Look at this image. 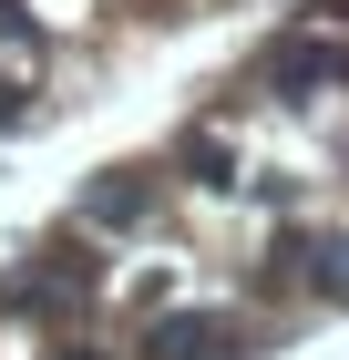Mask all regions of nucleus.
<instances>
[{
	"instance_id": "20e7f679",
	"label": "nucleus",
	"mask_w": 349,
	"mask_h": 360,
	"mask_svg": "<svg viewBox=\"0 0 349 360\" xmlns=\"http://www.w3.org/2000/svg\"><path fill=\"white\" fill-rule=\"evenodd\" d=\"M288 93H308V83H339V52H319V41H277V62H268Z\"/></svg>"
},
{
	"instance_id": "f03ea898",
	"label": "nucleus",
	"mask_w": 349,
	"mask_h": 360,
	"mask_svg": "<svg viewBox=\"0 0 349 360\" xmlns=\"http://www.w3.org/2000/svg\"><path fill=\"white\" fill-rule=\"evenodd\" d=\"M82 288H93V257H82V248H41V268L11 278L21 309H62V299H82Z\"/></svg>"
},
{
	"instance_id": "423d86ee",
	"label": "nucleus",
	"mask_w": 349,
	"mask_h": 360,
	"mask_svg": "<svg viewBox=\"0 0 349 360\" xmlns=\"http://www.w3.org/2000/svg\"><path fill=\"white\" fill-rule=\"evenodd\" d=\"M185 175L195 186H237V175H226V134H185Z\"/></svg>"
},
{
	"instance_id": "39448f33",
	"label": "nucleus",
	"mask_w": 349,
	"mask_h": 360,
	"mask_svg": "<svg viewBox=\"0 0 349 360\" xmlns=\"http://www.w3.org/2000/svg\"><path fill=\"white\" fill-rule=\"evenodd\" d=\"M308 288L319 299H349V237H308Z\"/></svg>"
},
{
	"instance_id": "6e6552de",
	"label": "nucleus",
	"mask_w": 349,
	"mask_h": 360,
	"mask_svg": "<svg viewBox=\"0 0 349 360\" xmlns=\"http://www.w3.org/2000/svg\"><path fill=\"white\" fill-rule=\"evenodd\" d=\"M0 31H31V21H21V0H0Z\"/></svg>"
},
{
	"instance_id": "1a4fd4ad",
	"label": "nucleus",
	"mask_w": 349,
	"mask_h": 360,
	"mask_svg": "<svg viewBox=\"0 0 349 360\" xmlns=\"http://www.w3.org/2000/svg\"><path fill=\"white\" fill-rule=\"evenodd\" d=\"M339 83H349V52H339Z\"/></svg>"
},
{
	"instance_id": "0eeeda50",
	"label": "nucleus",
	"mask_w": 349,
	"mask_h": 360,
	"mask_svg": "<svg viewBox=\"0 0 349 360\" xmlns=\"http://www.w3.org/2000/svg\"><path fill=\"white\" fill-rule=\"evenodd\" d=\"M0 124H21V93H11V83H0Z\"/></svg>"
},
{
	"instance_id": "f257e3e1",
	"label": "nucleus",
	"mask_w": 349,
	"mask_h": 360,
	"mask_svg": "<svg viewBox=\"0 0 349 360\" xmlns=\"http://www.w3.org/2000/svg\"><path fill=\"white\" fill-rule=\"evenodd\" d=\"M144 360H246V330L216 319V309H185V319H154Z\"/></svg>"
},
{
	"instance_id": "7ed1b4c3",
	"label": "nucleus",
	"mask_w": 349,
	"mask_h": 360,
	"mask_svg": "<svg viewBox=\"0 0 349 360\" xmlns=\"http://www.w3.org/2000/svg\"><path fill=\"white\" fill-rule=\"evenodd\" d=\"M82 217L93 226H144L154 217V186H144V175H103V186L82 195Z\"/></svg>"
}]
</instances>
